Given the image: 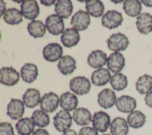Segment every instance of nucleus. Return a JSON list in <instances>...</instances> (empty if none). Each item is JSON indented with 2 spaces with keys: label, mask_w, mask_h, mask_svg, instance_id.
I'll list each match as a JSON object with an SVG mask.
<instances>
[{
  "label": "nucleus",
  "mask_w": 152,
  "mask_h": 135,
  "mask_svg": "<svg viewBox=\"0 0 152 135\" xmlns=\"http://www.w3.org/2000/svg\"><path fill=\"white\" fill-rule=\"evenodd\" d=\"M109 50L118 52L125 51L128 46L129 42L128 38L123 33H116L112 34L106 41Z\"/></svg>",
  "instance_id": "1"
},
{
  "label": "nucleus",
  "mask_w": 152,
  "mask_h": 135,
  "mask_svg": "<svg viewBox=\"0 0 152 135\" xmlns=\"http://www.w3.org/2000/svg\"><path fill=\"white\" fill-rule=\"evenodd\" d=\"M69 88L74 93L78 95H84L89 93L91 89V83L87 77L77 76L70 80Z\"/></svg>",
  "instance_id": "2"
},
{
  "label": "nucleus",
  "mask_w": 152,
  "mask_h": 135,
  "mask_svg": "<svg viewBox=\"0 0 152 135\" xmlns=\"http://www.w3.org/2000/svg\"><path fill=\"white\" fill-rule=\"evenodd\" d=\"M72 117L68 111L60 110L53 117V125L59 132H65L69 130L72 125Z\"/></svg>",
  "instance_id": "3"
},
{
  "label": "nucleus",
  "mask_w": 152,
  "mask_h": 135,
  "mask_svg": "<svg viewBox=\"0 0 152 135\" xmlns=\"http://www.w3.org/2000/svg\"><path fill=\"white\" fill-rule=\"evenodd\" d=\"M124 19L121 12L116 10L107 11L102 17V25L110 30L118 27Z\"/></svg>",
  "instance_id": "4"
},
{
  "label": "nucleus",
  "mask_w": 152,
  "mask_h": 135,
  "mask_svg": "<svg viewBox=\"0 0 152 135\" xmlns=\"http://www.w3.org/2000/svg\"><path fill=\"white\" fill-rule=\"evenodd\" d=\"M109 115L102 111L96 112L92 117V125L94 129L101 133L106 132L110 125Z\"/></svg>",
  "instance_id": "5"
},
{
  "label": "nucleus",
  "mask_w": 152,
  "mask_h": 135,
  "mask_svg": "<svg viewBox=\"0 0 152 135\" xmlns=\"http://www.w3.org/2000/svg\"><path fill=\"white\" fill-rule=\"evenodd\" d=\"M59 103L58 96L54 92H50L45 93L40 102V106L43 111L48 113H52L56 111Z\"/></svg>",
  "instance_id": "6"
},
{
  "label": "nucleus",
  "mask_w": 152,
  "mask_h": 135,
  "mask_svg": "<svg viewBox=\"0 0 152 135\" xmlns=\"http://www.w3.org/2000/svg\"><path fill=\"white\" fill-rule=\"evenodd\" d=\"M45 26L48 32L54 36H58L64 32V23L57 14H51L46 19Z\"/></svg>",
  "instance_id": "7"
},
{
  "label": "nucleus",
  "mask_w": 152,
  "mask_h": 135,
  "mask_svg": "<svg viewBox=\"0 0 152 135\" xmlns=\"http://www.w3.org/2000/svg\"><path fill=\"white\" fill-rule=\"evenodd\" d=\"M20 80L19 73L12 67H2L1 69L0 82L8 86H14Z\"/></svg>",
  "instance_id": "8"
},
{
  "label": "nucleus",
  "mask_w": 152,
  "mask_h": 135,
  "mask_svg": "<svg viewBox=\"0 0 152 135\" xmlns=\"http://www.w3.org/2000/svg\"><path fill=\"white\" fill-rule=\"evenodd\" d=\"M71 24L77 31L85 30L90 24V17L88 13L83 10H79L72 17Z\"/></svg>",
  "instance_id": "9"
},
{
  "label": "nucleus",
  "mask_w": 152,
  "mask_h": 135,
  "mask_svg": "<svg viewBox=\"0 0 152 135\" xmlns=\"http://www.w3.org/2000/svg\"><path fill=\"white\" fill-rule=\"evenodd\" d=\"M63 49L58 43H50L44 47L43 56L45 60L49 62H55L62 56Z\"/></svg>",
  "instance_id": "10"
},
{
  "label": "nucleus",
  "mask_w": 152,
  "mask_h": 135,
  "mask_svg": "<svg viewBox=\"0 0 152 135\" xmlns=\"http://www.w3.org/2000/svg\"><path fill=\"white\" fill-rule=\"evenodd\" d=\"M20 8L21 12H22L23 15L26 19L33 21L39 15L40 9L36 1H22Z\"/></svg>",
  "instance_id": "11"
},
{
  "label": "nucleus",
  "mask_w": 152,
  "mask_h": 135,
  "mask_svg": "<svg viewBox=\"0 0 152 135\" xmlns=\"http://www.w3.org/2000/svg\"><path fill=\"white\" fill-rule=\"evenodd\" d=\"M24 105L23 102L20 99L12 98L7 105V115L14 120L21 118L24 114Z\"/></svg>",
  "instance_id": "12"
},
{
  "label": "nucleus",
  "mask_w": 152,
  "mask_h": 135,
  "mask_svg": "<svg viewBox=\"0 0 152 135\" xmlns=\"http://www.w3.org/2000/svg\"><path fill=\"white\" fill-rule=\"evenodd\" d=\"M116 96L113 90L106 88L102 90L97 95V102L104 109L112 108L116 103Z\"/></svg>",
  "instance_id": "13"
},
{
  "label": "nucleus",
  "mask_w": 152,
  "mask_h": 135,
  "mask_svg": "<svg viewBox=\"0 0 152 135\" xmlns=\"http://www.w3.org/2000/svg\"><path fill=\"white\" fill-rule=\"evenodd\" d=\"M125 65L124 55L119 52H113L110 54L107 59L108 69L113 73H119Z\"/></svg>",
  "instance_id": "14"
},
{
  "label": "nucleus",
  "mask_w": 152,
  "mask_h": 135,
  "mask_svg": "<svg viewBox=\"0 0 152 135\" xmlns=\"http://www.w3.org/2000/svg\"><path fill=\"white\" fill-rule=\"evenodd\" d=\"M117 109L123 113H131L137 106L135 99L128 95H122L119 97L115 103Z\"/></svg>",
  "instance_id": "15"
},
{
  "label": "nucleus",
  "mask_w": 152,
  "mask_h": 135,
  "mask_svg": "<svg viewBox=\"0 0 152 135\" xmlns=\"http://www.w3.org/2000/svg\"><path fill=\"white\" fill-rule=\"evenodd\" d=\"M80 40L78 32L74 28H68L61 36V40L65 47L72 48L76 46Z\"/></svg>",
  "instance_id": "16"
},
{
  "label": "nucleus",
  "mask_w": 152,
  "mask_h": 135,
  "mask_svg": "<svg viewBox=\"0 0 152 135\" xmlns=\"http://www.w3.org/2000/svg\"><path fill=\"white\" fill-rule=\"evenodd\" d=\"M107 54L102 50L93 51L88 56L87 63L93 68H100L107 62Z\"/></svg>",
  "instance_id": "17"
},
{
  "label": "nucleus",
  "mask_w": 152,
  "mask_h": 135,
  "mask_svg": "<svg viewBox=\"0 0 152 135\" xmlns=\"http://www.w3.org/2000/svg\"><path fill=\"white\" fill-rule=\"evenodd\" d=\"M136 26L140 33L148 34L152 31V15L143 12L137 17Z\"/></svg>",
  "instance_id": "18"
},
{
  "label": "nucleus",
  "mask_w": 152,
  "mask_h": 135,
  "mask_svg": "<svg viewBox=\"0 0 152 135\" xmlns=\"http://www.w3.org/2000/svg\"><path fill=\"white\" fill-rule=\"evenodd\" d=\"M59 103L64 110L69 112L76 109L78 104V101L75 95L70 92H66L61 95Z\"/></svg>",
  "instance_id": "19"
},
{
  "label": "nucleus",
  "mask_w": 152,
  "mask_h": 135,
  "mask_svg": "<svg viewBox=\"0 0 152 135\" xmlns=\"http://www.w3.org/2000/svg\"><path fill=\"white\" fill-rule=\"evenodd\" d=\"M111 74L109 70L100 68L94 71L91 76L92 83L96 86L106 85L111 79Z\"/></svg>",
  "instance_id": "20"
},
{
  "label": "nucleus",
  "mask_w": 152,
  "mask_h": 135,
  "mask_svg": "<svg viewBox=\"0 0 152 135\" xmlns=\"http://www.w3.org/2000/svg\"><path fill=\"white\" fill-rule=\"evenodd\" d=\"M110 131L112 135H127L129 132L127 121L122 117H116L110 123Z\"/></svg>",
  "instance_id": "21"
},
{
  "label": "nucleus",
  "mask_w": 152,
  "mask_h": 135,
  "mask_svg": "<svg viewBox=\"0 0 152 135\" xmlns=\"http://www.w3.org/2000/svg\"><path fill=\"white\" fill-rule=\"evenodd\" d=\"M75 123L81 126L88 125L92 121V116L90 111L83 107L76 108L72 114Z\"/></svg>",
  "instance_id": "22"
},
{
  "label": "nucleus",
  "mask_w": 152,
  "mask_h": 135,
  "mask_svg": "<svg viewBox=\"0 0 152 135\" xmlns=\"http://www.w3.org/2000/svg\"><path fill=\"white\" fill-rule=\"evenodd\" d=\"M57 67L65 76L72 74L76 69V61L70 55H64L59 61Z\"/></svg>",
  "instance_id": "23"
},
{
  "label": "nucleus",
  "mask_w": 152,
  "mask_h": 135,
  "mask_svg": "<svg viewBox=\"0 0 152 135\" xmlns=\"http://www.w3.org/2000/svg\"><path fill=\"white\" fill-rule=\"evenodd\" d=\"M40 93L39 90L34 88L28 89L23 96V102L30 108H33L40 102Z\"/></svg>",
  "instance_id": "24"
},
{
  "label": "nucleus",
  "mask_w": 152,
  "mask_h": 135,
  "mask_svg": "<svg viewBox=\"0 0 152 135\" xmlns=\"http://www.w3.org/2000/svg\"><path fill=\"white\" fill-rule=\"evenodd\" d=\"M20 74L24 81L31 83L38 76L39 72L37 67L32 63H26L21 68Z\"/></svg>",
  "instance_id": "25"
},
{
  "label": "nucleus",
  "mask_w": 152,
  "mask_h": 135,
  "mask_svg": "<svg viewBox=\"0 0 152 135\" xmlns=\"http://www.w3.org/2000/svg\"><path fill=\"white\" fill-rule=\"evenodd\" d=\"M73 11L72 3L69 0H59L55 5V11L62 18H68Z\"/></svg>",
  "instance_id": "26"
},
{
  "label": "nucleus",
  "mask_w": 152,
  "mask_h": 135,
  "mask_svg": "<svg viewBox=\"0 0 152 135\" xmlns=\"http://www.w3.org/2000/svg\"><path fill=\"white\" fill-rule=\"evenodd\" d=\"M34 127L31 118L28 117L20 119L15 124V129L20 135H30L34 132Z\"/></svg>",
  "instance_id": "27"
},
{
  "label": "nucleus",
  "mask_w": 152,
  "mask_h": 135,
  "mask_svg": "<svg viewBox=\"0 0 152 135\" xmlns=\"http://www.w3.org/2000/svg\"><path fill=\"white\" fill-rule=\"evenodd\" d=\"M86 9L89 15L98 18L103 14L104 6L100 1L90 0L86 1Z\"/></svg>",
  "instance_id": "28"
},
{
  "label": "nucleus",
  "mask_w": 152,
  "mask_h": 135,
  "mask_svg": "<svg viewBox=\"0 0 152 135\" xmlns=\"http://www.w3.org/2000/svg\"><path fill=\"white\" fill-rule=\"evenodd\" d=\"M145 115L138 110L132 111L127 117V123L133 128H139L142 127L145 124Z\"/></svg>",
  "instance_id": "29"
},
{
  "label": "nucleus",
  "mask_w": 152,
  "mask_h": 135,
  "mask_svg": "<svg viewBox=\"0 0 152 135\" xmlns=\"http://www.w3.org/2000/svg\"><path fill=\"white\" fill-rule=\"evenodd\" d=\"M135 87L139 93L147 94L152 89V77L147 74L140 76L135 83Z\"/></svg>",
  "instance_id": "30"
},
{
  "label": "nucleus",
  "mask_w": 152,
  "mask_h": 135,
  "mask_svg": "<svg viewBox=\"0 0 152 135\" xmlns=\"http://www.w3.org/2000/svg\"><path fill=\"white\" fill-rule=\"evenodd\" d=\"M123 4V9L128 15L132 17L140 15L142 10L141 3L140 1L126 0Z\"/></svg>",
  "instance_id": "31"
},
{
  "label": "nucleus",
  "mask_w": 152,
  "mask_h": 135,
  "mask_svg": "<svg viewBox=\"0 0 152 135\" xmlns=\"http://www.w3.org/2000/svg\"><path fill=\"white\" fill-rule=\"evenodd\" d=\"M4 21L10 25H17L23 21V14L15 8H9L4 14Z\"/></svg>",
  "instance_id": "32"
},
{
  "label": "nucleus",
  "mask_w": 152,
  "mask_h": 135,
  "mask_svg": "<svg viewBox=\"0 0 152 135\" xmlns=\"http://www.w3.org/2000/svg\"><path fill=\"white\" fill-rule=\"evenodd\" d=\"M46 26L40 20H33L27 26L28 33L34 38L42 37L46 33Z\"/></svg>",
  "instance_id": "33"
},
{
  "label": "nucleus",
  "mask_w": 152,
  "mask_h": 135,
  "mask_svg": "<svg viewBox=\"0 0 152 135\" xmlns=\"http://www.w3.org/2000/svg\"><path fill=\"white\" fill-rule=\"evenodd\" d=\"M35 125L43 128L48 126L50 123V118L48 114L43 110H35L31 117Z\"/></svg>",
  "instance_id": "34"
},
{
  "label": "nucleus",
  "mask_w": 152,
  "mask_h": 135,
  "mask_svg": "<svg viewBox=\"0 0 152 135\" xmlns=\"http://www.w3.org/2000/svg\"><path fill=\"white\" fill-rule=\"evenodd\" d=\"M110 83L114 90L116 91L122 90L128 86L127 77L122 73H116L112 76Z\"/></svg>",
  "instance_id": "35"
},
{
  "label": "nucleus",
  "mask_w": 152,
  "mask_h": 135,
  "mask_svg": "<svg viewBox=\"0 0 152 135\" xmlns=\"http://www.w3.org/2000/svg\"><path fill=\"white\" fill-rule=\"evenodd\" d=\"M0 135H15L14 128L11 123L8 122L1 123Z\"/></svg>",
  "instance_id": "36"
},
{
  "label": "nucleus",
  "mask_w": 152,
  "mask_h": 135,
  "mask_svg": "<svg viewBox=\"0 0 152 135\" xmlns=\"http://www.w3.org/2000/svg\"><path fill=\"white\" fill-rule=\"evenodd\" d=\"M78 135H99V134L93 127L87 126L81 128L79 131Z\"/></svg>",
  "instance_id": "37"
},
{
  "label": "nucleus",
  "mask_w": 152,
  "mask_h": 135,
  "mask_svg": "<svg viewBox=\"0 0 152 135\" xmlns=\"http://www.w3.org/2000/svg\"><path fill=\"white\" fill-rule=\"evenodd\" d=\"M145 104L150 108H152V90L146 94L144 98Z\"/></svg>",
  "instance_id": "38"
},
{
  "label": "nucleus",
  "mask_w": 152,
  "mask_h": 135,
  "mask_svg": "<svg viewBox=\"0 0 152 135\" xmlns=\"http://www.w3.org/2000/svg\"><path fill=\"white\" fill-rule=\"evenodd\" d=\"M32 135H50L49 132L43 128H38L34 131V132L32 133Z\"/></svg>",
  "instance_id": "39"
},
{
  "label": "nucleus",
  "mask_w": 152,
  "mask_h": 135,
  "mask_svg": "<svg viewBox=\"0 0 152 135\" xmlns=\"http://www.w3.org/2000/svg\"><path fill=\"white\" fill-rule=\"evenodd\" d=\"M55 1H52V0H51V1H44V0H41L40 1V2H41V4H42V5H45V6H46V7H50V6H51L52 5H53V4H54L55 3Z\"/></svg>",
  "instance_id": "40"
},
{
  "label": "nucleus",
  "mask_w": 152,
  "mask_h": 135,
  "mask_svg": "<svg viewBox=\"0 0 152 135\" xmlns=\"http://www.w3.org/2000/svg\"><path fill=\"white\" fill-rule=\"evenodd\" d=\"M62 135H78V134L75 130L72 129H69L65 131V132H64Z\"/></svg>",
  "instance_id": "41"
},
{
  "label": "nucleus",
  "mask_w": 152,
  "mask_h": 135,
  "mask_svg": "<svg viewBox=\"0 0 152 135\" xmlns=\"http://www.w3.org/2000/svg\"><path fill=\"white\" fill-rule=\"evenodd\" d=\"M141 2H142L145 6L147 7H152V0H142Z\"/></svg>",
  "instance_id": "42"
},
{
  "label": "nucleus",
  "mask_w": 152,
  "mask_h": 135,
  "mask_svg": "<svg viewBox=\"0 0 152 135\" xmlns=\"http://www.w3.org/2000/svg\"><path fill=\"white\" fill-rule=\"evenodd\" d=\"M0 2H1V17H2V15H3V14H4V13H5V4L4 2V1H0Z\"/></svg>",
  "instance_id": "43"
},
{
  "label": "nucleus",
  "mask_w": 152,
  "mask_h": 135,
  "mask_svg": "<svg viewBox=\"0 0 152 135\" xmlns=\"http://www.w3.org/2000/svg\"><path fill=\"white\" fill-rule=\"evenodd\" d=\"M112 2H119H119H122V1H112Z\"/></svg>",
  "instance_id": "44"
},
{
  "label": "nucleus",
  "mask_w": 152,
  "mask_h": 135,
  "mask_svg": "<svg viewBox=\"0 0 152 135\" xmlns=\"http://www.w3.org/2000/svg\"><path fill=\"white\" fill-rule=\"evenodd\" d=\"M102 135H111V134H102Z\"/></svg>",
  "instance_id": "45"
}]
</instances>
